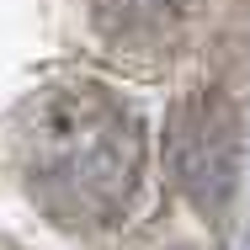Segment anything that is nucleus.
Wrapping results in <instances>:
<instances>
[{
	"label": "nucleus",
	"mask_w": 250,
	"mask_h": 250,
	"mask_svg": "<svg viewBox=\"0 0 250 250\" xmlns=\"http://www.w3.org/2000/svg\"><path fill=\"white\" fill-rule=\"evenodd\" d=\"M240 154H245V128H240V106L229 96L197 91V96L176 101L170 128H165V165L181 197L213 224H224L234 202Z\"/></svg>",
	"instance_id": "f257e3e1"
}]
</instances>
